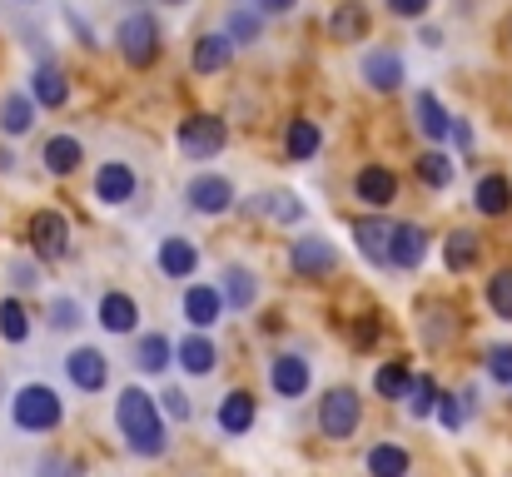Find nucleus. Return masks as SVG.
I'll list each match as a JSON object with an SVG mask.
<instances>
[{
    "instance_id": "1",
    "label": "nucleus",
    "mask_w": 512,
    "mask_h": 477,
    "mask_svg": "<svg viewBox=\"0 0 512 477\" xmlns=\"http://www.w3.org/2000/svg\"><path fill=\"white\" fill-rule=\"evenodd\" d=\"M115 423H120L130 453H140V458H165V448H170L165 418H160V403H155L145 388H125V393L115 398Z\"/></svg>"
},
{
    "instance_id": "2",
    "label": "nucleus",
    "mask_w": 512,
    "mask_h": 477,
    "mask_svg": "<svg viewBox=\"0 0 512 477\" xmlns=\"http://www.w3.org/2000/svg\"><path fill=\"white\" fill-rule=\"evenodd\" d=\"M10 418H15L20 433H55L60 418H65V408H60V393H55V388L25 383V388L15 393V403H10Z\"/></svg>"
},
{
    "instance_id": "3",
    "label": "nucleus",
    "mask_w": 512,
    "mask_h": 477,
    "mask_svg": "<svg viewBox=\"0 0 512 477\" xmlns=\"http://www.w3.org/2000/svg\"><path fill=\"white\" fill-rule=\"evenodd\" d=\"M115 45H120V55H125V65H135V70H150L155 60H160V20L150 15V10H135V15H125L120 20V30H115Z\"/></svg>"
},
{
    "instance_id": "4",
    "label": "nucleus",
    "mask_w": 512,
    "mask_h": 477,
    "mask_svg": "<svg viewBox=\"0 0 512 477\" xmlns=\"http://www.w3.org/2000/svg\"><path fill=\"white\" fill-rule=\"evenodd\" d=\"M358 418H363V403H358V393L353 388H329L324 393V403H319V433L324 438H353L358 433Z\"/></svg>"
},
{
    "instance_id": "5",
    "label": "nucleus",
    "mask_w": 512,
    "mask_h": 477,
    "mask_svg": "<svg viewBox=\"0 0 512 477\" xmlns=\"http://www.w3.org/2000/svg\"><path fill=\"white\" fill-rule=\"evenodd\" d=\"M224 140H229V130H224V120H214V115H189V120H179V150L189 159H214L224 150Z\"/></svg>"
},
{
    "instance_id": "6",
    "label": "nucleus",
    "mask_w": 512,
    "mask_h": 477,
    "mask_svg": "<svg viewBox=\"0 0 512 477\" xmlns=\"http://www.w3.org/2000/svg\"><path fill=\"white\" fill-rule=\"evenodd\" d=\"M30 249H35L40 259H65V249H70V224H65V214L40 209V214L30 219Z\"/></svg>"
},
{
    "instance_id": "7",
    "label": "nucleus",
    "mask_w": 512,
    "mask_h": 477,
    "mask_svg": "<svg viewBox=\"0 0 512 477\" xmlns=\"http://www.w3.org/2000/svg\"><path fill=\"white\" fill-rule=\"evenodd\" d=\"M65 373H70V383H75L80 393H100V388L110 383V363H105L100 348H75V353L65 358Z\"/></svg>"
},
{
    "instance_id": "8",
    "label": "nucleus",
    "mask_w": 512,
    "mask_h": 477,
    "mask_svg": "<svg viewBox=\"0 0 512 477\" xmlns=\"http://www.w3.org/2000/svg\"><path fill=\"white\" fill-rule=\"evenodd\" d=\"M353 194H358L368 209H388V204L398 199V174H393V169H383V164H368V169H358Z\"/></svg>"
},
{
    "instance_id": "9",
    "label": "nucleus",
    "mask_w": 512,
    "mask_h": 477,
    "mask_svg": "<svg viewBox=\"0 0 512 477\" xmlns=\"http://www.w3.org/2000/svg\"><path fill=\"white\" fill-rule=\"evenodd\" d=\"M289 264H294V274H299V279H319V274H329V269L339 264V254H334V244H329V239H294Z\"/></svg>"
},
{
    "instance_id": "10",
    "label": "nucleus",
    "mask_w": 512,
    "mask_h": 477,
    "mask_svg": "<svg viewBox=\"0 0 512 477\" xmlns=\"http://www.w3.org/2000/svg\"><path fill=\"white\" fill-rule=\"evenodd\" d=\"M234 204V184L224 179V174H199V179H189V209H199V214H224Z\"/></svg>"
},
{
    "instance_id": "11",
    "label": "nucleus",
    "mask_w": 512,
    "mask_h": 477,
    "mask_svg": "<svg viewBox=\"0 0 512 477\" xmlns=\"http://www.w3.org/2000/svg\"><path fill=\"white\" fill-rule=\"evenodd\" d=\"M403 55H393V50H368L363 55V80L378 90V95H393L398 85H403Z\"/></svg>"
},
{
    "instance_id": "12",
    "label": "nucleus",
    "mask_w": 512,
    "mask_h": 477,
    "mask_svg": "<svg viewBox=\"0 0 512 477\" xmlns=\"http://www.w3.org/2000/svg\"><path fill=\"white\" fill-rule=\"evenodd\" d=\"M269 383H274L279 398H304V393H309V363H304L299 353H279V358L269 363Z\"/></svg>"
},
{
    "instance_id": "13",
    "label": "nucleus",
    "mask_w": 512,
    "mask_h": 477,
    "mask_svg": "<svg viewBox=\"0 0 512 477\" xmlns=\"http://www.w3.org/2000/svg\"><path fill=\"white\" fill-rule=\"evenodd\" d=\"M428 254V234L418 224H393V244H388V264L393 269H418Z\"/></svg>"
},
{
    "instance_id": "14",
    "label": "nucleus",
    "mask_w": 512,
    "mask_h": 477,
    "mask_svg": "<svg viewBox=\"0 0 512 477\" xmlns=\"http://www.w3.org/2000/svg\"><path fill=\"white\" fill-rule=\"evenodd\" d=\"M30 95H35L45 110H60V105L70 100V80H65V70H60L55 60H40V65H35V80H30Z\"/></svg>"
},
{
    "instance_id": "15",
    "label": "nucleus",
    "mask_w": 512,
    "mask_h": 477,
    "mask_svg": "<svg viewBox=\"0 0 512 477\" xmlns=\"http://www.w3.org/2000/svg\"><path fill=\"white\" fill-rule=\"evenodd\" d=\"M254 413H259V408H254V393L239 388V393H229V398L219 403V428H224L229 438H244V433L254 428Z\"/></svg>"
},
{
    "instance_id": "16",
    "label": "nucleus",
    "mask_w": 512,
    "mask_h": 477,
    "mask_svg": "<svg viewBox=\"0 0 512 477\" xmlns=\"http://www.w3.org/2000/svg\"><path fill=\"white\" fill-rule=\"evenodd\" d=\"M368 25H373V20H368L363 0H343L339 10L329 15V35H334V40H343V45L363 40V35H368Z\"/></svg>"
},
{
    "instance_id": "17",
    "label": "nucleus",
    "mask_w": 512,
    "mask_h": 477,
    "mask_svg": "<svg viewBox=\"0 0 512 477\" xmlns=\"http://www.w3.org/2000/svg\"><path fill=\"white\" fill-rule=\"evenodd\" d=\"M95 194H100L105 204H125V199L135 194V169H130V164H100Z\"/></svg>"
},
{
    "instance_id": "18",
    "label": "nucleus",
    "mask_w": 512,
    "mask_h": 477,
    "mask_svg": "<svg viewBox=\"0 0 512 477\" xmlns=\"http://www.w3.org/2000/svg\"><path fill=\"white\" fill-rule=\"evenodd\" d=\"M473 204H478V214H488V219L508 214L512 209V184L503 179V174H483L478 189H473Z\"/></svg>"
},
{
    "instance_id": "19",
    "label": "nucleus",
    "mask_w": 512,
    "mask_h": 477,
    "mask_svg": "<svg viewBox=\"0 0 512 477\" xmlns=\"http://www.w3.org/2000/svg\"><path fill=\"white\" fill-rule=\"evenodd\" d=\"M229 50H234V40H229V35H199V40H194L189 65H194L199 75H214V70H224V65H229Z\"/></svg>"
},
{
    "instance_id": "20",
    "label": "nucleus",
    "mask_w": 512,
    "mask_h": 477,
    "mask_svg": "<svg viewBox=\"0 0 512 477\" xmlns=\"http://www.w3.org/2000/svg\"><path fill=\"white\" fill-rule=\"evenodd\" d=\"M353 239H358V249H363L373 264H388V244H393V224H388V219H358Z\"/></svg>"
},
{
    "instance_id": "21",
    "label": "nucleus",
    "mask_w": 512,
    "mask_h": 477,
    "mask_svg": "<svg viewBox=\"0 0 512 477\" xmlns=\"http://www.w3.org/2000/svg\"><path fill=\"white\" fill-rule=\"evenodd\" d=\"M219 309H224V294H219V289H204V284H194V289L184 294V318H189L194 328H209V323H219Z\"/></svg>"
},
{
    "instance_id": "22",
    "label": "nucleus",
    "mask_w": 512,
    "mask_h": 477,
    "mask_svg": "<svg viewBox=\"0 0 512 477\" xmlns=\"http://www.w3.org/2000/svg\"><path fill=\"white\" fill-rule=\"evenodd\" d=\"M160 269H165V279H189L199 269V249L189 239H165L160 244Z\"/></svg>"
},
{
    "instance_id": "23",
    "label": "nucleus",
    "mask_w": 512,
    "mask_h": 477,
    "mask_svg": "<svg viewBox=\"0 0 512 477\" xmlns=\"http://www.w3.org/2000/svg\"><path fill=\"white\" fill-rule=\"evenodd\" d=\"M45 169H50V174H60V179H65V174H75V169H80V159H85V150H80V140H70V135H55V140H45Z\"/></svg>"
},
{
    "instance_id": "24",
    "label": "nucleus",
    "mask_w": 512,
    "mask_h": 477,
    "mask_svg": "<svg viewBox=\"0 0 512 477\" xmlns=\"http://www.w3.org/2000/svg\"><path fill=\"white\" fill-rule=\"evenodd\" d=\"M478 234H468V229H453L448 239H443V264L453 269V274H463V269H473L478 264Z\"/></svg>"
},
{
    "instance_id": "25",
    "label": "nucleus",
    "mask_w": 512,
    "mask_h": 477,
    "mask_svg": "<svg viewBox=\"0 0 512 477\" xmlns=\"http://www.w3.org/2000/svg\"><path fill=\"white\" fill-rule=\"evenodd\" d=\"M179 363H184V373H194V378H204V373H214V363H219V353H214V343H209L204 333H189V338L179 343Z\"/></svg>"
},
{
    "instance_id": "26",
    "label": "nucleus",
    "mask_w": 512,
    "mask_h": 477,
    "mask_svg": "<svg viewBox=\"0 0 512 477\" xmlns=\"http://www.w3.org/2000/svg\"><path fill=\"white\" fill-rule=\"evenodd\" d=\"M100 323H105L110 333H130V328L140 323L135 299H130V294H105V299H100Z\"/></svg>"
},
{
    "instance_id": "27",
    "label": "nucleus",
    "mask_w": 512,
    "mask_h": 477,
    "mask_svg": "<svg viewBox=\"0 0 512 477\" xmlns=\"http://www.w3.org/2000/svg\"><path fill=\"white\" fill-rule=\"evenodd\" d=\"M408 453L398 443H373L368 448V477H408Z\"/></svg>"
},
{
    "instance_id": "28",
    "label": "nucleus",
    "mask_w": 512,
    "mask_h": 477,
    "mask_svg": "<svg viewBox=\"0 0 512 477\" xmlns=\"http://www.w3.org/2000/svg\"><path fill=\"white\" fill-rule=\"evenodd\" d=\"M413 383H418V378H413V368H408V363H383V368H378V378H373L378 398H393V403H398V398H413Z\"/></svg>"
},
{
    "instance_id": "29",
    "label": "nucleus",
    "mask_w": 512,
    "mask_h": 477,
    "mask_svg": "<svg viewBox=\"0 0 512 477\" xmlns=\"http://www.w3.org/2000/svg\"><path fill=\"white\" fill-rule=\"evenodd\" d=\"M418 130H423L428 140L453 135V115L443 110V100H438V95H418Z\"/></svg>"
},
{
    "instance_id": "30",
    "label": "nucleus",
    "mask_w": 512,
    "mask_h": 477,
    "mask_svg": "<svg viewBox=\"0 0 512 477\" xmlns=\"http://www.w3.org/2000/svg\"><path fill=\"white\" fill-rule=\"evenodd\" d=\"M170 353H174V343L165 333H145L140 348H135V363H140V373H165L170 368Z\"/></svg>"
},
{
    "instance_id": "31",
    "label": "nucleus",
    "mask_w": 512,
    "mask_h": 477,
    "mask_svg": "<svg viewBox=\"0 0 512 477\" xmlns=\"http://www.w3.org/2000/svg\"><path fill=\"white\" fill-rule=\"evenodd\" d=\"M30 125H35V105L25 95H5L0 100V130L5 135H25Z\"/></svg>"
},
{
    "instance_id": "32",
    "label": "nucleus",
    "mask_w": 512,
    "mask_h": 477,
    "mask_svg": "<svg viewBox=\"0 0 512 477\" xmlns=\"http://www.w3.org/2000/svg\"><path fill=\"white\" fill-rule=\"evenodd\" d=\"M259 299V284H254V274L249 269H229L224 274V304H234V309H249Z\"/></svg>"
},
{
    "instance_id": "33",
    "label": "nucleus",
    "mask_w": 512,
    "mask_h": 477,
    "mask_svg": "<svg viewBox=\"0 0 512 477\" xmlns=\"http://www.w3.org/2000/svg\"><path fill=\"white\" fill-rule=\"evenodd\" d=\"M25 333H30L25 304H20V299H0V338H5V343H25Z\"/></svg>"
},
{
    "instance_id": "34",
    "label": "nucleus",
    "mask_w": 512,
    "mask_h": 477,
    "mask_svg": "<svg viewBox=\"0 0 512 477\" xmlns=\"http://www.w3.org/2000/svg\"><path fill=\"white\" fill-rule=\"evenodd\" d=\"M418 179H423L428 189H448V184H453V159L438 155V150L418 155Z\"/></svg>"
},
{
    "instance_id": "35",
    "label": "nucleus",
    "mask_w": 512,
    "mask_h": 477,
    "mask_svg": "<svg viewBox=\"0 0 512 477\" xmlns=\"http://www.w3.org/2000/svg\"><path fill=\"white\" fill-rule=\"evenodd\" d=\"M319 125L314 120H294L289 125V159H314V150H319Z\"/></svg>"
},
{
    "instance_id": "36",
    "label": "nucleus",
    "mask_w": 512,
    "mask_h": 477,
    "mask_svg": "<svg viewBox=\"0 0 512 477\" xmlns=\"http://www.w3.org/2000/svg\"><path fill=\"white\" fill-rule=\"evenodd\" d=\"M488 304H493V314L508 318L512 323V269H498L493 279H488Z\"/></svg>"
},
{
    "instance_id": "37",
    "label": "nucleus",
    "mask_w": 512,
    "mask_h": 477,
    "mask_svg": "<svg viewBox=\"0 0 512 477\" xmlns=\"http://www.w3.org/2000/svg\"><path fill=\"white\" fill-rule=\"evenodd\" d=\"M259 30H264V20H259L254 10H234V15H229V25H224V35H229L234 45H249V40H259Z\"/></svg>"
},
{
    "instance_id": "38",
    "label": "nucleus",
    "mask_w": 512,
    "mask_h": 477,
    "mask_svg": "<svg viewBox=\"0 0 512 477\" xmlns=\"http://www.w3.org/2000/svg\"><path fill=\"white\" fill-rule=\"evenodd\" d=\"M408 413H413V418H428V413H438V383H433V378H418V383H413Z\"/></svg>"
},
{
    "instance_id": "39",
    "label": "nucleus",
    "mask_w": 512,
    "mask_h": 477,
    "mask_svg": "<svg viewBox=\"0 0 512 477\" xmlns=\"http://www.w3.org/2000/svg\"><path fill=\"white\" fill-rule=\"evenodd\" d=\"M259 209H264V214H269V219H279V224H294V219H299V214H304V209H299V199H294V194H269V204H259Z\"/></svg>"
},
{
    "instance_id": "40",
    "label": "nucleus",
    "mask_w": 512,
    "mask_h": 477,
    "mask_svg": "<svg viewBox=\"0 0 512 477\" xmlns=\"http://www.w3.org/2000/svg\"><path fill=\"white\" fill-rule=\"evenodd\" d=\"M75 323H80V309H75V299H55V304H50V328L70 333Z\"/></svg>"
},
{
    "instance_id": "41",
    "label": "nucleus",
    "mask_w": 512,
    "mask_h": 477,
    "mask_svg": "<svg viewBox=\"0 0 512 477\" xmlns=\"http://www.w3.org/2000/svg\"><path fill=\"white\" fill-rule=\"evenodd\" d=\"M488 373H493L498 383H512V343H498V348L488 353Z\"/></svg>"
},
{
    "instance_id": "42",
    "label": "nucleus",
    "mask_w": 512,
    "mask_h": 477,
    "mask_svg": "<svg viewBox=\"0 0 512 477\" xmlns=\"http://www.w3.org/2000/svg\"><path fill=\"white\" fill-rule=\"evenodd\" d=\"M438 418H443V428H453V433H458V428H463V418H468V408H463V403H453V398L443 393V398H438Z\"/></svg>"
},
{
    "instance_id": "43",
    "label": "nucleus",
    "mask_w": 512,
    "mask_h": 477,
    "mask_svg": "<svg viewBox=\"0 0 512 477\" xmlns=\"http://www.w3.org/2000/svg\"><path fill=\"white\" fill-rule=\"evenodd\" d=\"M428 5H433V0H388V10H393V15H403V20H418Z\"/></svg>"
},
{
    "instance_id": "44",
    "label": "nucleus",
    "mask_w": 512,
    "mask_h": 477,
    "mask_svg": "<svg viewBox=\"0 0 512 477\" xmlns=\"http://www.w3.org/2000/svg\"><path fill=\"white\" fill-rule=\"evenodd\" d=\"M353 343H358V348L378 343V323H373V318H368V323H358V328H353Z\"/></svg>"
},
{
    "instance_id": "45",
    "label": "nucleus",
    "mask_w": 512,
    "mask_h": 477,
    "mask_svg": "<svg viewBox=\"0 0 512 477\" xmlns=\"http://www.w3.org/2000/svg\"><path fill=\"white\" fill-rule=\"evenodd\" d=\"M165 403H170L174 418H189V403H184V393H179V388H170V393H165Z\"/></svg>"
},
{
    "instance_id": "46",
    "label": "nucleus",
    "mask_w": 512,
    "mask_h": 477,
    "mask_svg": "<svg viewBox=\"0 0 512 477\" xmlns=\"http://www.w3.org/2000/svg\"><path fill=\"white\" fill-rule=\"evenodd\" d=\"M10 274H15V284H20V289H30V284H35V269H25V264H15Z\"/></svg>"
},
{
    "instance_id": "47",
    "label": "nucleus",
    "mask_w": 512,
    "mask_h": 477,
    "mask_svg": "<svg viewBox=\"0 0 512 477\" xmlns=\"http://www.w3.org/2000/svg\"><path fill=\"white\" fill-rule=\"evenodd\" d=\"M264 5H269V10H279V15H284V10H294V5H299V0H264Z\"/></svg>"
},
{
    "instance_id": "48",
    "label": "nucleus",
    "mask_w": 512,
    "mask_h": 477,
    "mask_svg": "<svg viewBox=\"0 0 512 477\" xmlns=\"http://www.w3.org/2000/svg\"><path fill=\"white\" fill-rule=\"evenodd\" d=\"M0 169H15V155H10V150H0Z\"/></svg>"
},
{
    "instance_id": "49",
    "label": "nucleus",
    "mask_w": 512,
    "mask_h": 477,
    "mask_svg": "<svg viewBox=\"0 0 512 477\" xmlns=\"http://www.w3.org/2000/svg\"><path fill=\"white\" fill-rule=\"evenodd\" d=\"M165 5H179V0H165Z\"/></svg>"
}]
</instances>
